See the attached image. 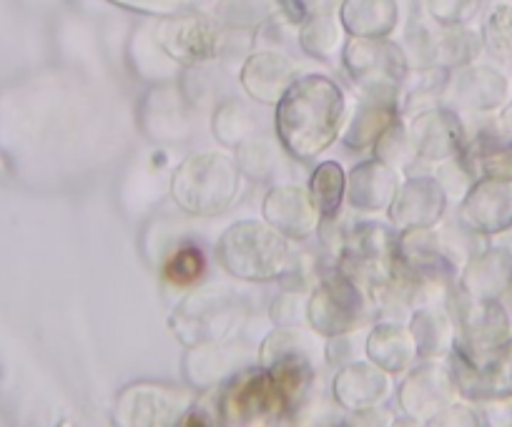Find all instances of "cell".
<instances>
[{
  "label": "cell",
  "mask_w": 512,
  "mask_h": 427,
  "mask_svg": "<svg viewBox=\"0 0 512 427\" xmlns=\"http://www.w3.org/2000/svg\"><path fill=\"white\" fill-rule=\"evenodd\" d=\"M372 149L377 159H382L384 164H390L392 169L407 171V174L412 171V161H417L415 151H412L410 146V139H407V126L402 124L400 119L379 136L377 144H374Z\"/></svg>",
  "instance_id": "cell-30"
},
{
  "label": "cell",
  "mask_w": 512,
  "mask_h": 427,
  "mask_svg": "<svg viewBox=\"0 0 512 427\" xmlns=\"http://www.w3.org/2000/svg\"><path fill=\"white\" fill-rule=\"evenodd\" d=\"M512 259L505 252H487L472 259L462 274V292L472 299H495L510 287Z\"/></svg>",
  "instance_id": "cell-23"
},
{
  "label": "cell",
  "mask_w": 512,
  "mask_h": 427,
  "mask_svg": "<svg viewBox=\"0 0 512 427\" xmlns=\"http://www.w3.org/2000/svg\"><path fill=\"white\" fill-rule=\"evenodd\" d=\"M347 121V98L327 76L297 78L277 103V139L294 159L309 161L327 151Z\"/></svg>",
  "instance_id": "cell-1"
},
{
  "label": "cell",
  "mask_w": 512,
  "mask_h": 427,
  "mask_svg": "<svg viewBox=\"0 0 512 427\" xmlns=\"http://www.w3.org/2000/svg\"><path fill=\"white\" fill-rule=\"evenodd\" d=\"M214 136L229 149H236L244 139H249L251 134H256V121L254 114L246 109L244 103L236 101V98H226L224 103H219L214 111Z\"/></svg>",
  "instance_id": "cell-28"
},
{
  "label": "cell",
  "mask_w": 512,
  "mask_h": 427,
  "mask_svg": "<svg viewBox=\"0 0 512 427\" xmlns=\"http://www.w3.org/2000/svg\"><path fill=\"white\" fill-rule=\"evenodd\" d=\"M410 332L415 337L417 357L427 360V357L445 355L452 342V319L442 309H437L435 304L420 307L412 314Z\"/></svg>",
  "instance_id": "cell-25"
},
{
  "label": "cell",
  "mask_w": 512,
  "mask_h": 427,
  "mask_svg": "<svg viewBox=\"0 0 512 427\" xmlns=\"http://www.w3.org/2000/svg\"><path fill=\"white\" fill-rule=\"evenodd\" d=\"M344 68L362 96L400 98L407 76V56L400 46L384 38H357L344 46Z\"/></svg>",
  "instance_id": "cell-6"
},
{
  "label": "cell",
  "mask_w": 512,
  "mask_h": 427,
  "mask_svg": "<svg viewBox=\"0 0 512 427\" xmlns=\"http://www.w3.org/2000/svg\"><path fill=\"white\" fill-rule=\"evenodd\" d=\"M397 114H400V109H397L395 98L362 96L357 111L349 119L347 131H344V144L357 151L372 149L379 136L400 119Z\"/></svg>",
  "instance_id": "cell-20"
},
{
  "label": "cell",
  "mask_w": 512,
  "mask_h": 427,
  "mask_svg": "<svg viewBox=\"0 0 512 427\" xmlns=\"http://www.w3.org/2000/svg\"><path fill=\"white\" fill-rule=\"evenodd\" d=\"M500 129H502V134H505V136H512V106L505 111V114H502Z\"/></svg>",
  "instance_id": "cell-35"
},
{
  "label": "cell",
  "mask_w": 512,
  "mask_h": 427,
  "mask_svg": "<svg viewBox=\"0 0 512 427\" xmlns=\"http://www.w3.org/2000/svg\"><path fill=\"white\" fill-rule=\"evenodd\" d=\"M447 206V191L437 181V176L410 174L400 181L395 199L387 206L390 222L397 229L435 227L442 219Z\"/></svg>",
  "instance_id": "cell-11"
},
{
  "label": "cell",
  "mask_w": 512,
  "mask_h": 427,
  "mask_svg": "<svg viewBox=\"0 0 512 427\" xmlns=\"http://www.w3.org/2000/svg\"><path fill=\"white\" fill-rule=\"evenodd\" d=\"M372 312L369 294L344 272L322 274L319 287L309 294L307 322L317 335L337 337L359 330Z\"/></svg>",
  "instance_id": "cell-5"
},
{
  "label": "cell",
  "mask_w": 512,
  "mask_h": 427,
  "mask_svg": "<svg viewBox=\"0 0 512 427\" xmlns=\"http://www.w3.org/2000/svg\"><path fill=\"white\" fill-rule=\"evenodd\" d=\"M236 294L224 284L196 289L174 314V332L184 345H199V342H224L236 327Z\"/></svg>",
  "instance_id": "cell-7"
},
{
  "label": "cell",
  "mask_w": 512,
  "mask_h": 427,
  "mask_svg": "<svg viewBox=\"0 0 512 427\" xmlns=\"http://www.w3.org/2000/svg\"><path fill=\"white\" fill-rule=\"evenodd\" d=\"M447 98L457 109L487 111L495 109L505 96V81L490 68H467L457 71V76L447 78Z\"/></svg>",
  "instance_id": "cell-19"
},
{
  "label": "cell",
  "mask_w": 512,
  "mask_h": 427,
  "mask_svg": "<svg viewBox=\"0 0 512 427\" xmlns=\"http://www.w3.org/2000/svg\"><path fill=\"white\" fill-rule=\"evenodd\" d=\"M161 51L181 66H201L219 56L221 33L201 16H184L164 21L156 31Z\"/></svg>",
  "instance_id": "cell-10"
},
{
  "label": "cell",
  "mask_w": 512,
  "mask_h": 427,
  "mask_svg": "<svg viewBox=\"0 0 512 427\" xmlns=\"http://www.w3.org/2000/svg\"><path fill=\"white\" fill-rule=\"evenodd\" d=\"M191 395L161 382H136L118 395L113 420L123 427H166L184 420Z\"/></svg>",
  "instance_id": "cell-8"
},
{
  "label": "cell",
  "mask_w": 512,
  "mask_h": 427,
  "mask_svg": "<svg viewBox=\"0 0 512 427\" xmlns=\"http://www.w3.org/2000/svg\"><path fill=\"white\" fill-rule=\"evenodd\" d=\"M241 189V171L224 154H194L181 161L171 179L176 206L194 217H216L229 209Z\"/></svg>",
  "instance_id": "cell-3"
},
{
  "label": "cell",
  "mask_w": 512,
  "mask_h": 427,
  "mask_svg": "<svg viewBox=\"0 0 512 427\" xmlns=\"http://www.w3.org/2000/svg\"><path fill=\"white\" fill-rule=\"evenodd\" d=\"M302 48L309 53L312 58H332L339 48V26L327 16V13H319L314 16L312 21L304 26L302 31Z\"/></svg>",
  "instance_id": "cell-31"
},
{
  "label": "cell",
  "mask_w": 512,
  "mask_h": 427,
  "mask_svg": "<svg viewBox=\"0 0 512 427\" xmlns=\"http://www.w3.org/2000/svg\"><path fill=\"white\" fill-rule=\"evenodd\" d=\"M241 88L264 106H277L284 93L297 81V66L292 58L277 51H259L241 66Z\"/></svg>",
  "instance_id": "cell-15"
},
{
  "label": "cell",
  "mask_w": 512,
  "mask_h": 427,
  "mask_svg": "<svg viewBox=\"0 0 512 427\" xmlns=\"http://www.w3.org/2000/svg\"><path fill=\"white\" fill-rule=\"evenodd\" d=\"M342 23L357 38H384L395 28V0H347Z\"/></svg>",
  "instance_id": "cell-24"
},
{
  "label": "cell",
  "mask_w": 512,
  "mask_h": 427,
  "mask_svg": "<svg viewBox=\"0 0 512 427\" xmlns=\"http://www.w3.org/2000/svg\"><path fill=\"white\" fill-rule=\"evenodd\" d=\"M216 415L229 425H269L294 412L272 372L259 365L256 370L239 372L226 380Z\"/></svg>",
  "instance_id": "cell-4"
},
{
  "label": "cell",
  "mask_w": 512,
  "mask_h": 427,
  "mask_svg": "<svg viewBox=\"0 0 512 427\" xmlns=\"http://www.w3.org/2000/svg\"><path fill=\"white\" fill-rule=\"evenodd\" d=\"M309 194L317 204L322 219L337 217L342 209V201L347 196V174L337 161H324L314 169L312 181H309Z\"/></svg>",
  "instance_id": "cell-26"
},
{
  "label": "cell",
  "mask_w": 512,
  "mask_h": 427,
  "mask_svg": "<svg viewBox=\"0 0 512 427\" xmlns=\"http://www.w3.org/2000/svg\"><path fill=\"white\" fill-rule=\"evenodd\" d=\"M206 257L196 244H181L164 262V279L179 289H191L204 279Z\"/></svg>",
  "instance_id": "cell-29"
},
{
  "label": "cell",
  "mask_w": 512,
  "mask_h": 427,
  "mask_svg": "<svg viewBox=\"0 0 512 427\" xmlns=\"http://www.w3.org/2000/svg\"><path fill=\"white\" fill-rule=\"evenodd\" d=\"M462 222L482 234L502 232L512 224V184L507 179H482L462 201Z\"/></svg>",
  "instance_id": "cell-14"
},
{
  "label": "cell",
  "mask_w": 512,
  "mask_h": 427,
  "mask_svg": "<svg viewBox=\"0 0 512 427\" xmlns=\"http://www.w3.org/2000/svg\"><path fill=\"white\" fill-rule=\"evenodd\" d=\"M390 377L374 362L352 360L334 377V400L342 410L359 412L367 407H377L384 397L390 395Z\"/></svg>",
  "instance_id": "cell-16"
},
{
  "label": "cell",
  "mask_w": 512,
  "mask_h": 427,
  "mask_svg": "<svg viewBox=\"0 0 512 427\" xmlns=\"http://www.w3.org/2000/svg\"><path fill=\"white\" fill-rule=\"evenodd\" d=\"M309 297L302 289H289L272 302V322L277 327H302L307 322Z\"/></svg>",
  "instance_id": "cell-32"
},
{
  "label": "cell",
  "mask_w": 512,
  "mask_h": 427,
  "mask_svg": "<svg viewBox=\"0 0 512 427\" xmlns=\"http://www.w3.org/2000/svg\"><path fill=\"white\" fill-rule=\"evenodd\" d=\"M407 139L417 161H447L457 156L465 144V129H462L457 114L450 109H425L417 111L407 124Z\"/></svg>",
  "instance_id": "cell-12"
},
{
  "label": "cell",
  "mask_w": 512,
  "mask_h": 427,
  "mask_svg": "<svg viewBox=\"0 0 512 427\" xmlns=\"http://www.w3.org/2000/svg\"><path fill=\"white\" fill-rule=\"evenodd\" d=\"M457 387L447 367L425 362L412 370L400 387V410L415 422H430L437 412L452 405Z\"/></svg>",
  "instance_id": "cell-13"
},
{
  "label": "cell",
  "mask_w": 512,
  "mask_h": 427,
  "mask_svg": "<svg viewBox=\"0 0 512 427\" xmlns=\"http://www.w3.org/2000/svg\"><path fill=\"white\" fill-rule=\"evenodd\" d=\"M364 352H367V360L382 367L387 375H400L417 357L415 337H412L410 327L400 325V322L374 325L364 342Z\"/></svg>",
  "instance_id": "cell-18"
},
{
  "label": "cell",
  "mask_w": 512,
  "mask_h": 427,
  "mask_svg": "<svg viewBox=\"0 0 512 427\" xmlns=\"http://www.w3.org/2000/svg\"><path fill=\"white\" fill-rule=\"evenodd\" d=\"M262 214L269 227L294 242L309 239L314 232H319V224H322V214H319L312 194L297 184L272 186L269 194L264 196Z\"/></svg>",
  "instance_id": "cell-9"
},
{
  "label": "cell",
  "mask_w": 512,
  "mask_h": 427,
  "mask_svg": "<svg viewBox=\"0 0 512 427\" xmlns=\"http://www.w3.org/2000/svg\"><path fill=\"white\" fill-rule=\"evenodd\" d=\"M236 166L251 181H269L277 174V146L272 139L251 134L249 139L236 146Z\"/></svg>",
  "instance_id": "cell-27"
},
{
  "label": "cell",
  "mask_w": 512,
  "mask_h": 427,
  "mask_svg": "<svg viewBox=\"0 0 512 427\" xmlns=\"http://www.w3.org/2000/svg\"><path fill=\"white\" fill-rule=\"evenodd\" d=\"M400 189V174L382 159H369L354 166L347 176L349 206L357 211H382L392 204Z\"/></svg>",
  "instance_id": "cell-17"
},
{
  "label": "cell",
  "mask_w": 512,
  "mask_h": 427,
  "mask_svg": "<svg viewBox=\"0 0 512 427\" xmlns=\"http://www.w3.org/2000/svg\"><path fill=\"white\" fill-rule=\"evenodd\" d=\"M427 11L440 23H460L470 16L475 0H425Z\"/></svg>",
  "instance_id": "cell-34"
},
{
  "label": "cell",
  "mask_w": 512,
  "mask_h": 427,
  "mask_svg": "<svg viewBox=\"0 0 512 427\" xmlns=\"http://www.w3.org/2000/svg\"><path fill=\"white\" fill-rule=\"evenodd\" d=\"M241 355L226 347L224 342H199L191 345L189 355L184 357V375L199 390L221 385L234 375Z\"/></svg>",
  "instance_id": "cell-21"
},
{
  "label": "cell",
  "mask_w": 512,
  "mask_h": 427,
  "mask_svg": "<svg viewBox=\"0 0 512 427\" xmlns=\"http://www.w3.org/2000/svg\"><path fill=\"white\" fill-rule=\"evenodd\" d=\"M181 91L174 88H156L144 103V124L149 136L159 141H176L186 139L191 129L189 114L181 103Z\"/></svg>",
  "instance_id": "cell-22"
},
{
  "label": "cell",
  "mask_w": 512,
  "mask_h": 427,
  "mask_svg": "<svg viewBox=\"0 0 512 427\" xmlns=\"http://www.w3.org/2000/svg\"><path fill=\"white\" fill-rule=\"evenodd\" d=\"M487 46L500 56L512 53V8H495L487 21Z\"/></svg>",
  "instance_id": "cell-33"
},
{
  "label": "cell",
  "mask_w": 512,
  "mask_h": 427,
  "mask_svg": "<svg viewBox=\"0 0 512 427\" xmlns=\"http://www.w3.org/2000/svg\"><path fill=\"white\" fill-rule=\"evenodd\" d=\"M216 259L226 274L244 282H272L289 264L287 237L267 222L244 219L221 234Z\"/></svg>",
  "instance_id": "cell-2"
}]
</instances>
